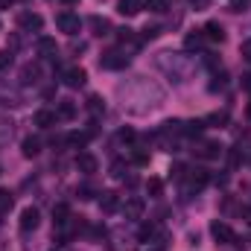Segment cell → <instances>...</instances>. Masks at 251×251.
Segmentation results:
<instances>
[{
    "instance_id": "cell-23",
    "label": "cell",
    "mask_w": 251,
    "mask_h": 251,
    "mask_svg": "<svg viewBox=\"0 0 251 251\" xmlns=\"http://www.w3.org/2000/svg\"><path fill=\"white\" fill-rule=\"evenodd\" d=\"M204 128H207L204 120H190V123H184V134H187V137H199Z\"/></svg>"
},
{
    "instance_id": "cell-27",
    "label": "cell",
    "mask_w": 251,
    "mask_h": 251,
    "mask_svg": "<svg viewBox=\"0 0 251 251\" xmlns=\"http://www.w3.org/2000/svg\"><path fill=\"white\" fill-rule=\"evenodd\" d=\"M143 9H149V12L161 15V12H167V9H170V0H146V3H143Z\"/></svg>"
},
{
    "instance_id": "cell-28",
    "label": "cell",
    "mask_w": 251,
    "mask_h": 251,
    "mask_svg": "<svg viewBox=\"0 0 251 251\" xmlns=\"http://www.w3.org/2000/svg\"><path fill=\"white\" fill-rule=\"evenodd\" d=\"M12 204H15V196L9 190H0V213H9Z\"/></svg>"
},
{
    "instance_id": "cell-39",
    "label": "cell",
    "mask_w": 251,
    "mask_h": 251,
    "mask_svg": "<svg viewBox=\"0 0 251 251\" xmlns=\"http://www.w3.org/2000/svg\"><path fill=\"white\" fill-rule=\"evenodd\" d=\"M240 213H243V219H246V222H249V225H251V204H246V207H243Z\"/></svg>"
},
{
    "instance_id": "cell-21",
    "label": "cell",
    "mask_w": 251,
    "mask_h": 251,
    "mask_svg": "<svg viewBox=\"0 0 251 251\" xmlns=\"http://www.w3.org/2000/svg\"><path fill=\"white\" fill-rule=\"evenodd\" d=\"M184 47H187L190 53H193V50H201V47H204V32H201V29L190 32L187 38H184Z\"/></svg>"
},
{
    "instance_id": "cell-15",
    "label": "cell",
    "mask_w": 251,
    "mask_h": 251,
    "mask_svg": "<svg viewBox=\"0 0 251 251\" xmlns=\"http://www.w3.org/2000/svg\"><path fill=\"white\" fill-rule=\"evenodd\" d=\"M88 24H91L94 35H100V38H102V35H111V21H108V18H100V15H94Z\"/></svg>"
},
{
    "instance_id": "cell-16",
    "label": "cell",
    "mask_w": 251,
    "mask_h": 251,
    "mask_svg": "<svg viewBox=\"0 0 251 251\" xmlns=\"http://www.w3.org/2000/svg\"><path fill=\"white\" fill-rule=\"evenodd\" d=\"M140 9H143V3H140V0H117V12L126 15V18H134Z\"/></svg>"
},
{
    "instance_id": "cell-17",
    "label": "cell",
    "mask_w": 251,
    "mask_h": 251,
    "mask_svg": "<svg viewBox=\"0 0 251 251\" xmlns=\"http://www.w3.org/2000/svg\"><path fill=\"white\" fill-rule=\"evenodd\" d=\"M53 222H56V228H64V225L70 222V207H67L64 201H59V204L53 207Z\"/></svg>"
},
{
    "instance_id": "cell-12",
    "label": "cell",
    "mask_w": 251,
    "mask_h": 251,
    "mask_svg": "<svg viewBox=\"0 0 251 251\" xmlns=\"http://www.w3.org/2000/svg\"><path fill=\"white\" fill-rule=\"evenodd\" d=\"M117 207H120L117 193H114V190H102V193H100V210H102V213H114Z\"/></svg>"
},
{
    "instance_id": "cell-33",
    "label": "cell",
    "mask_w": 251,
    "mask_h": 251,
    "mask_svg": "<svg viewBox=\"0 0 251 251\" xmlns=\"http://www.w3.org/2000/svg\"><path fill=\"white\" fill-rule=\"evenodd\" d=\"M131 164H137V167H146V164H149V152H143V149H134V152H131Z\"/></svg>"
},
{
    "instance_id": "cell-20",
    "label": "cell",
    "mask_w": 251,
    "mask_h": 251,
    "mask_svg": "<svg viewBox=\"0 0 251 251\" xmlns=\"http://www.w3.org/2000/svg\"><path fill=\"white\" fill-rule=\"evenodd\" d=\"M73 117H76V105L70 100H62L56 108V120H73Z\"/></svg>"
},
{
    "instance_id": "cell-7",
    "label": "cell",
    "mask_w": 251,
    "mask_h": 251,
    "mask_svg": "<svg viewBox=\"0 0 251 251\" xmlns=\"http://www.w3.org/2000/svg\"><path fill=\"white\" fill-rule=\"evenodd\" d=\"M207 181H210V173H207V170H201V167H196V170H190V173H187V190H190V193L204 190V187H207Z\"/></svg>"
},
{
    "instance_id": "cell-41",
    "label": "cell",
    "mask_w": 251,
    "mask_h": 251,
    "mask_svg": "<svg viewBox=\"0 0 251 251\" xmlns=\"http://www.w3.org/2000/svg\"><path fill=\"white\" fill-rule=\"evenodd\" d=\"M243 88L251 91V73H243Z\"/></svg>"
},
{
    "instance_id": "cell-13",
    "label": "cell",
    "mask_w": 251,
    "mask_h": 251,
    "mask_svg": "<svg viewBox=\"0 0 251 251\" xmlns=\"http://www.w3.org/2000/svg\"><path fill=\"white\" fill-rule=\"evenodd\" d=\"M38 53H41L44 59H56V53H59V44H56V38H50V35H41V38H38Z\"/></svg>"
},
{
    "instance_id": "cell-35",
    "label": "cell",
    "mask_w": 251,
    "mask_h": 251,
    "mask_svg": "<svg viewBox=\"0 0 251 251\" xmlns=\"http://www.w3.org/2000/svg\"><path fill=\"white\" fill-rule=\"evenodd\" d=\"M111 176H114V178H126V164L123 161H114V164H111Z\"/></svg>"
},
{
    "instance_id": "cell-5",
    "label": "cell",
    "mask_w": 251,
    "mask_h": 251,
    "mask_svg": "<svg viewBox=\"0 0 251 251\" xmlns=\"http://www.w3.org/2000/svg\"><path fill=\"white\" fill-rule=\"evenodd\" d=\"M56 26L62 29L64 35H79L82 21H79V15H73V12H62V15L56 18Z\"/></svg>"
},
{
    "instance_id": "cell-30",
    "label": "cell",
    "mask_w": 251,
    "mask_h": 251,
    "mask_svg": "<svg viewBox=\"0 0 251 251\" xmlns=\"http://www.w3.org/2000/svg\"><path fill=\"white\" fill-rule=\"evenodd\" d=\"M117 38H120V44H140V38L134 35V29H117Z\"/></svg>"
},
{
    "instance_id": "cell-14",
    "label": "cell",
    "mask_w": 251,
    "mask_h": 251,
    "mask_svg": "<svg viewBox=\"0 0 251 251\" xmlns=\"http://www.w3.org/2000/svg\"><path fill=\"white\" fill-rule=\"evenodd\" d=\"M32 123L38 126V128H50V126H56V111H50V108H38L35 117H32Z\"/></svg>"
},
{
    "instance_id": "cell-6",
    "label": "cell",
    "mask_w": 251,
    "mask_h": 251,
    "mask_svg": "<svg viewBox=\"0 0 251 251\" xmlns=\"http://www.w3.org/2000/svg\"><path fill=\"white\" fill-rule=\"evenodd\" d=\"M18 26H21L24 32H41L44 18H41L38 12H21V15H18Z\"/></svg>"
},
{
    "instance_id": "cell-38",
    "label": "cell",
    "mask_w": 251,
    "mask_h": 251,
    "mask_svg": "<svg viewBox=\"0 0 251 251\" xmlns=\"http://www.w3.org/2000/svg\"><path fill=\"white\" fill-rule=\"evenodd\" d=\"M240 50H243V59H249V62H251V38H249V41H243V47H240Z\"/></svg>"
},
{
    "instance_id": "cell-26",
    "label": "cell",
    "mask_w": 251,
    "mask_h": 251,
    "mask_svg": "<svg viewBox=\"0 0 251 251\" xmlns=\"http://www.w3.org/2000/svg\"><path fill=\"white\" fill-rule=\"evenodd\" d=\"M161 134H184V123L181 120H167L161 126Z\"/></svg>"
},
{
    "instance_id": "cell-29",
    "label": "cell",
    "mask_w": 251,
    "mask_h": 251,
    "mask_svg": "<svg viewBox=\"0 0 251 251\" xmlns=\"http://www.w3.org/2000/svg\"><path fill=\"white\" fill-rule=\"evenodd\" d=\"M187 167H184V164H173V167H170V178H173V181H184V178H187Z\"/></svg>"
},
{
    "instance_id": "cell-22",
    "label": "cell",
    "mask_w": 251,
    "mask_h": 251,
    "mask_svg": "<svg viewBox=\"0 0 251 251\" xmlns=\"http://www.w3.org/2000/svg\"><path fill=\"white\" fill-rule=\"evenodd\" d=\"M137 237H140L143 243H152V240L158 237V225H155V222H143L140 231H137Z\"/></svg>"
},
{
    "instance_id": "cell-10",
    "label": "cell",
    "mask_w": 251,
    "mask_h": 251,
    "mask_svg": "<svg viewBox=\"0 0 251 251\" xmlns=\"http://www.w3.org/2000/svg\"><path fill=\"white\" fill-rule=\"evenodd\" d=\"M62 79H64L67 88H82V85L88 82V73H85L82 67H67V70L62 73Z\"/></svg>"
},
{
    "instance_id": "cell-44",
    "label": "cell",
    "mask_w": 251,
    "mask_h": 251,
    "mask_svg": "<svg viewBox=\"0 0 251 251\" xmlns=\"http://www.w3.org/2000/svg\"><path fill=\"white\" fill-rule=\"evenodd\" d=\"M249 114H251V105H249Z\"/></svg>"
},
{
    "instance_id": "cell-42",
    "label": "cell",
    "mask_w": 251,
    "mask_h": 251,
    "mask_svg": "<svg viewBox=\"0 0 251 251\" xmlns=\"http://www.w3.org/2000/svg\"><path fill=\"white\" fill-rule=\"evenodd\" d=\"M12 3H15V0H0V9H9Z\"/></svg>"
},
{
    "instance_id": "cell-37",
    "label": "cell",
    "mask_w": 251,
    "mask_h": 251,
    "mask_svg": "<svg viewBox=\"0 0 251 251\" xmlns=\"http://www.w3.org/2000/svg\"><path fill=\"white\" fill-rule=\"evenodd\" d=\"M158 35H161V26H146V29H143V38H146V41H152V38H158Z\"/></svg>"
},
{
    "instance_id": "cell-18",
    "label": "cell",
    "mask_w": 251,
    "mask_h": 251,
    "mask_svg": "<svg viewBox=\"0 0 251 251\" xmlns=\"http://www.w3.org/2000/svg\"><path fill=\"white\" fill-rule=\"evenodd\" d=\"M88 140H91V137H88V131H70V134L64 137V143H67L70 149H82Z\"/></svg>"
},
{
    "instance_id": "cell-19",
    "label": "cell",
    "mask_w": 251,
    "mask_h": 251,
    "mask_svg": "<svg viewBox=\"0 0 251 251\" xmlns=\"http://www.w3.org/2000/svg\"><path fill=\"white\" fill-rule=\"evenodd\" d=\"M21 152H24L26 158H35V155L41 152V140H38V137H24V143H21Z\"/></svg>"
},
{
    "instance_id": "cell-31",
    "label": "cell",
    "mask_w": 251,
    "mask_h": 251,
    "mask_svg": "<svg viewBox=\"0 0 251 251\" xmlns=\"http://www.w3.org/2000/svg\"><path fill=\"white\" fill-rule=\"evenodd\" d=\"M38 73H41L38 67L26 64V67H24V73H21V82H24V85H29V82H35V79H38Z\"/></svg>"
},
{
    "instance_id": "cell-24",
    "label": "cell",
    "mask_w": 251,
    "mask_h": 251,
    "mask_svg": "<svg viewBox=\"0 0 251 251\" xmlns=\"http://www.w3.org/2000/svg\"><path fill=\"white\" fill-rule=\"evenodd\" d=\"M146 193H149L152 199H161V196H164V181H161V178H149V181H146Z\"/></svg>"
},
{
    "instance_id": "cell-4",
    "label": "cell",
    "mask_w": 251,
    "mask_h": 251,
    "mask_svg": "<svg viewBox=\"0 0 251 251\" xmlns=\"http://www.w3.org/2000/svg\"><path fill=\"white\" fill-rule=\"evenodd\" d=\"M126 64H128V56H126L123 50H108V53H102V59H100V67H102V70H123Z\"/></svg>"
},
{
    "instance_id": "cell-40",
    "label": "cell",
    "mask_w": 251,
    "mask_h": 251,
    "mask_svg": "<svg viewBox=\"0 0 251 251\" xmlns=\"http://www.w3.org/2000/svg\"><path fill=\"white\" fill-rule=\"evenodd\" d=\"M91 193H94V190H91V187H82V190H79V199H94Z\"/></svg>"
},
{
    "instance_id": "cell-2",
    "label": "cell",
    "mask_w": 251,
    "mask_h": 251,
    "mask_svg": "<svg viewBox=\"0 0 251 251\" xmlns=\"http://www.w3.org/2000/svg\"><path fill=\"white\" fill-rule=\"evenodd\" d=\"M210 234H213V240H216L219 246H231V243H237V234H234V231H231V225H228V222H222V219L210 222Z\"/></svg>"
},
{
    "instance_id": "cell-1",
    "label": "cell",
    "mask_w": 251,
    "mask_h": 251,
    "mask_svg": "<svg viewBox=\"0 0 251 251\" xmlns=\"http://www.w3.org/2000/svg\"><path fill=\"white\" fill-rule=\"evenodd\" d=\"M38 225H41V210H38V207H32V204H29V207H24V210H21V222H18L21 234H32Z\"/></svg>"
},
{
    "instance_id": "cell-32",
    "label": "cell",
    "mask_w": 251,
    "mask_h": 251,
    "mask_svg": "<svg viewBox=\"0 0 251 251\" xmlns=\"http://www.w3.org/2000/svg\"><path fill=\"white\" fill-rule=\"evenodd\" d=\"M88 111H91V114H102V111H105V102H102L100 97H88Z\"/></svg>"
},
{
    "instance_id": "cell-11",
    "label": "cell",
    "mask_w": 251,
    "mask_h": 251,
    "mask_svg": "<svg viewBox=\"0 0 251 251\" xmlns=\"http://www.w3.org/2000/svg\"><path fill=\"white\" fill-rule=\"evenodd\" d=\"M201 32H204V41H216V44L225 41V29H222L219 21H207V24L201 26Z\"/></svg>"
},
{
    "instance_id": "cell-34",
    "label": "cell",
    "mask_w": 251,
    "mask_h": 251,
    "mask_svg": "<svg viewBox=\"0 0 251 251\" xmlns=\"http://www.w3.org/2000/svg\"><path fill=\"white\" fill-rule=\"evenodd\" d=\"M117 137H120L123 143H134V137H137V134H134V128H128V126H126V128H120V134H117Z\"/></svg>"
},
{
    "instance_id": "cell-36",
    "label": "cell",
    "mask_w": 251,
    "mask_h": 251,
    "mask_svg": "<svg viewBox=\"0 0 251 251\" xmlns=\"http://www.w3.org/2000/svg\"><path fill=\"white\" fill-rule=\"evenodd\" d=\"M9 64H12V50L6 47V50H0V70H6Z\"/></svg>"
},
{
    "instance_id": "cell-3",
    "label": "cell",
    "mask_w": 251,
    "mask_h": 251,
    "mask_svg": "<svg viewBox=\"0 0 251 251\" xmlns=\"http://www.w3.org/2000/svg\"><path fill=\"white\" fill-rule=\"evenodd\" d=\"M222 152H225V146L219 140H201L196 146V158H201V161H216Z\"/></svg>"
},
{
    "instance_id": "cell-43",
    "label": "cell",
    "mask_w": 251,
    "mask_h": 251,
    "mask_svg": "<svg viewBox=\"0 0 251 251\" xmlns=\"http://www.w3.org/2000/svg\"><path fill=\"white\" fill-rule=\"evenodd\" d=\"M64 3H76V0H64Z\"/></svg>"
},
{
    "instance_id": "cell-9",
    "label": "cell",
    "mask_w": 251,
    "mask_h": 251,
    "mask_svg": "<svg viewBox=\"0 0 251 251\" xmlns=\"http://www.w3.org/2000/svg\"><path fill=\"white\" fill-rule=\"evenodd\" d=\"M143 210H146V201H143L140 196H128V199H126V204H123V216L126 219H140Z\"/></svg>"
},
{
    "instance_id": "cell-25",
    "label": "cell",
    "mask_w": 251,
    "mask_h": 251,
    "mask_svg": "<svg viewBox=\"0 0 251 251\" xmlns=\"http://www.w3.org/2000/svg\"><path fill=\"white\" fill-rule=\"evenodd\" d=\"M204 123L213 126V128H225V126H228V111H216V114H210Z\"/></svg>"
},
{
    "instance_id": "cell-8",
    "label": "cell",
    "mask_w": 251,
    "mask_h": 251,
    "mask_svg": "<svg viewBox=\"0 0 251 251\" xmlns=\"http://www.w3.org/2000/svg\"><path fill=\"white\" fill-rule=\"evenodd\" d=\"M76 170H79L82 176H94V173L100 170L97 155H91V152H79V155H76Z\"/></svg>"
}]
</instances>
